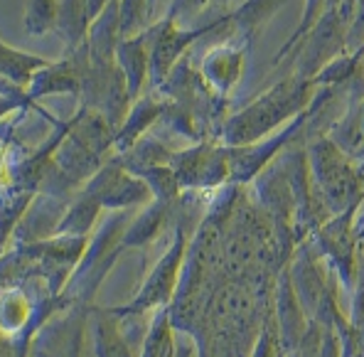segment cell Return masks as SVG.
Returning a JSON list of instances; mask_svg holds the SVG:
<instances>
[{"label":"cell","mask_w":364,"mask_h":357,"mask_svg":"<svg viewBox=\"0 0 364 357\" xmlns=\"http://www.w3.org/2000/svg\"><path fill=\"white\" fill-rule=\"evenodd\" d=\"M303 101V89L296 82H286L276 89L269 92L264 99H259L254 106H249L246 111L237 116L229 126V141L246 143L251 138L261 136L276 126L281 119H286L291 111H296V106Z\"/></svg>","instance_id":"obj_1"},{"label":"cell","mask_w":364,"mask_h":357,"mask_svg":"<svg viewBox=\"0 0 364 357\" xmlns=\"http://www.w3.org/2000/svg\"><path fill=\"white\" fill-rule=\"evenodd\" d=\"M315 175H318V185L330 205H347L352 190H355V173H352L347 158L330 143L315 148Z\"/></svg>","instance_id":"obj_2"},{"label":"cell","mask_w":364,"mask_h":357,"mask_svg":"<svg viewBox=\"0 0 364 357\" xmlns=\"http://www.w3.org/2000/svg\"><path fill=\"white\" fill-rule=\"evenodd\" d=\"M143 357H173V340H170V330L165 323H160L151 333Z\"/></svg>","instance_id":"obj_4"},{"label":"cell","mask_w":364,"mask_h":357,"mask_svg":"<svg viewBox=\"0 0 364 357\" xmlns=\"http://www.w3.org/2000/svg\"><path fill=\"white\" fill-rule=\"evenodd\" d=\"M180 257H182V247L173 249L168 257L160 261V266L155 269L151 284H148L146 291L141 293V306L163 303L165 298L170 296V291H173V286H175V271H178V266H180Z\"/></svg>","instance_id":"obj_3"}]
</instances>
